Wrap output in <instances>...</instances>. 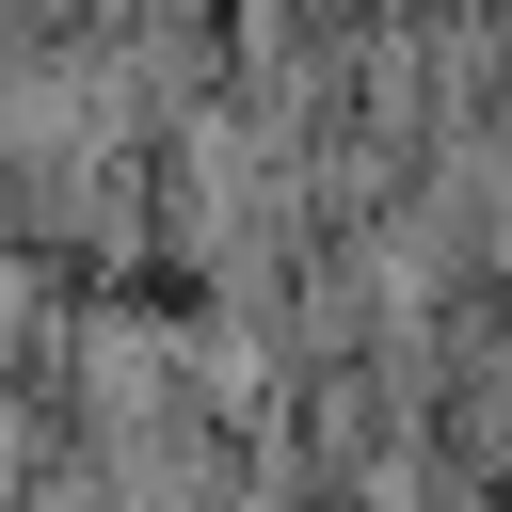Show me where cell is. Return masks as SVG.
Returning <instances> with one entry per match:
<instances>
[{
	"label": "cell",
	"instance_id": "1",
	"mask_svg": "<svg viewBox=\"0 0 512 512\" xmlns=\"http://www.w3.org/2000/svg\"><path fill=\"white\" fill-rule=\"evenodd\" d=\"M416 208L464 240V272H512V112H464V128H432V160H416Z\"/></svg>",
	"mask_w": 512,
	"mask_h": 512
},
{
	"label": "cell",
	"instance_id": "2",
	"mask_svg": "<svg viewBox=\"0 0 512 512\" xmlns=\"http://www.w3.org/2000/svg\"><path fill=\"white\" fill-rule=\"evenodd\" d=\"M432 448L480 480V496H512V336H464V368H448V416H432Z\"/></svg>",
	"mask_w": 512,
	"mask_h": 512
}]
</instances>
